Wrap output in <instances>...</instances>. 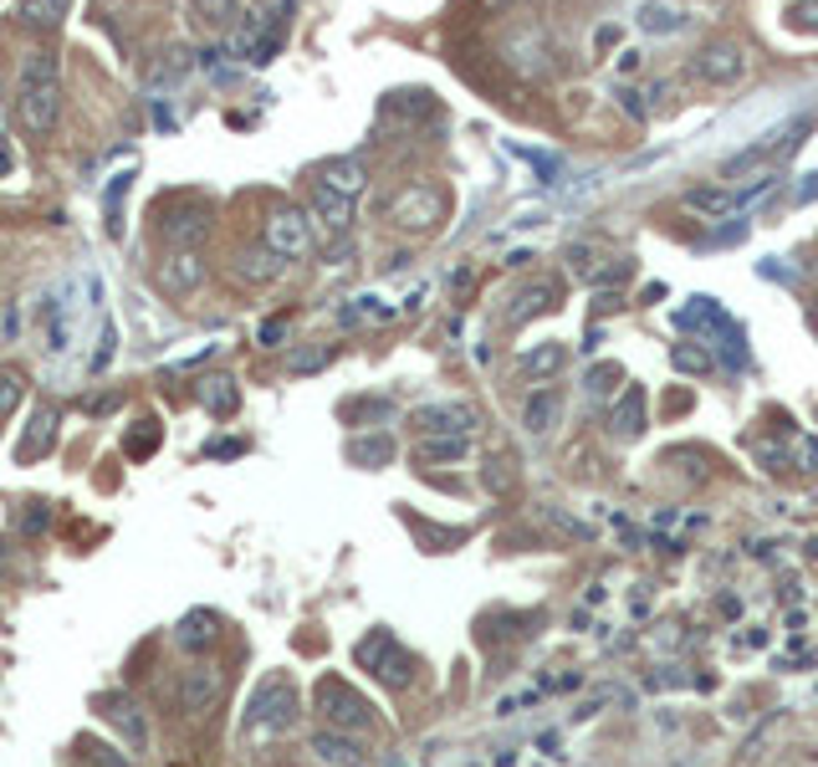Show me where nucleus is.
<instances>
[{
    "instance_id": "nucleus-1",
    "label": "nucleus",
    "mask_w": 818,
    "mask_h": 767,
    "mask_svg": "<svg viewBox=\"0 0 818 767\" xmlns=\"http://www.w3.org/2000/svg\"><path fill=\"white\" fill-rule=\"evenodd\" d=\"M16 108H21V123L27 133L47 139V133L62 123V62L52 52L31 47L16 67Z\"/></svg>"
},
{
    "instance_id": "nucleus-2",
    "label": "nucleus",
    "mask_w": 818,
    "mask_h": 767,
    "mask_svg": "<svg viewBox=\"0 0 818 767\" xmlns=\"http://www.w3.org/2000/svg\"><path fill=\"white\" fill-rule=\"evenodd\" d=\"M691 72H696L706 88H716V93H732V88H742V82H747V72H753V57H747V47H742V41H706V47L691 57Z\"/></svg>"
},
{
    "instance_id": "nucleus-3",
    "label": "nucleus",
    "mask_w": 818,
    "mask_h": 767,
    "mask_svg": "<svg viewBox=\"0 0 818 767\" xmlns=\"http://www.w3.org/2000/svg\"><path fill=\"white\" fill-rule=\"evenodd\" d=\"M215 231V205L211 200H180L174 211L159 215V236L170 252H200Z\"/></svg>"
},
{
    "instance_id": "nucleus-4",
    "label": "nucleus",
    "mask_w": 818,
    "mask_h": 767,
    "mask_svg": "<svg viewBox=\"0 0 818 767\" xmlns=\"http://www.w3.org/2000/svg\"><path fill=\"white\" fill-rule=\"evenodd\" d=\"M808 129H814V119H793V123H783V129H773L767 139H757L753 149H742L737 160H726V164H722V174H726V180H742L747 170H773V164H783V160L793 154V149H798V139H804Z\"/></svg>"
},
{
    "instance_id": "nucleus-5",
    "label": "nucleus",
    "mask_w": 818,
    "mask_h": 767,
    "mask_svg": "<svg viewBox=\"0 0 818 767\" xmlns=\"http://www.w3.org/2000/svg\"><path fill=\"white\" fill-rule=\"evenodd\" d=\"M297 722V691H292L287 675H266L252 696V712H246V727L252 732H287Z\"/></svg>"
},
{
    "instance_id": "nucleus-6",
    "label": "nucleus",
    "mask_w": 818,
    "mask_h": 767,
    "mask_svg": "<svg viewBox=\"0 0 818 767\" xmlns=\"http://www.w3.org/2000/svg\"><path fill=\"white\" fill-rule=\"evenodd\" d=\"M354 655H358V665H369V671L379 675L384 686L405 691L409 681H415V655H409V650H399L389 630H374V635L364 640V645H358Z\"/></svg>"
},
{
    "instance_id": "nucleus-7",
    "label": "nucleus",
    "mask_w": 818,
    "mask_h": 767,
    "mask_svg": "<svg viewBox=\"0 0 818 767\" xmlns=\"http://www.w3.org/2000/svg\"><path fill=\"white\" fill-rule=\"evenodd\" d=\"M440 215H446V195L436 185H409L389 200V221L405 231H436Z\"/></svg>"
},
{
    "instance_id": "nucleus-8",
    "label": "nucleus",
    "mask_w": 818,
    "mask_h": 767,
    "mask_svg": "<svg viewBox=\"0 0 818 767\" xmlns=\"http://www.w3.org/2000/svg\"><path fill=\"white\" fill-rule=\"evenodd\" d=\"M317 706L328 716V727H338V732H369L374 727L369 702H364L358 691H348L344 681H323V686H317Z\"/></svg>"
},
{
    "instance_id": "nucleus-9",
    "label": "nucleus",
    "mask_w": 818,
    "mask_h": 767,
    "mask_svg": "<svg viewBox=\"0 0 818 767\" xmlns=\"http://www.w3.org/2000/svg\"><path fill=\"white\" fill-rule=\"evenodd\" d=\"M266 246L282 256V262H303L307 252H313V215L307 211H272V221H266Z\"/></svg>"
},
{
    "instance_id": "nucleus-10",
    "label": "nucleus",
    "mask_w": 818,
    "mask_h": 767,
    "mask_svg": "<svg viewBox=\"0 0 818 767\" xmlns=\"http://www.w3.org/2000/svg\"><path fill=\"white\" fill-rule=\"evenodd\" d=\"M221 671L215 665H190L185 675H180V712L190 716V722H200V716H211L215 712V702H221Z\"/></svg>"
},
{
    "instance_id": "nucleus-11",
    "label": "nucleus",
    "mask_w": 818,
    "mask_h": 767,
    "mask_svg": "<svg viewBox=\"0 0 818 767\" xmlns=\"http://www.w3.org/2000/svg\"><path fill=\"white\" fill-rule=\"evenodd\" d=\"M205 277H211V266H205V256H200V252H170L164 262H159V272H154L159 292H170V297H190V292H195Z\"/></svg>"
},
{
    "instance_id": "nucleus-12",
    "label": "nucleus",
    "mask_w": 818,
    "mask_h": 767,
    "mask_svg": "<svg viewBox=\"0 0 818 767\" xmlns=\"http://www.w3.org/2000/svg\"><path fill=\"white\" fill-rule=\"evenodd\" d=\"M215 640H221V614L215 609H190L185 620L174 624V645L185 655H205V650H215Z\"/></svg>"
},
{
    "instance_id": "nucleus-13",
    "label": "nucleus",
    "mask_w": 818,
    "mask_h": 767,
    "mask_svg": "<svg viewBox=\"0 0 818 767\" xmlns=\"http://www.w3.org/2000/svg\"><path fill=\"white\" fill-rule=\"evenodd\" d=\"M415 425L425 436H471L481 420L471 405H425V410H415Z\"/></svg>"
},
{
    "instance_id": "nucleus-14",
    "label": "nucleus",
    "mask_w": 818,
    "mask_h": 767,
    "mask_svg": "<svg viewBox=\"0 0 818 767\" xmlns=\"http://www.w3.org/2000/svg\"><path fill=\"white\" fill-rule=\"evenodd\" d=\"M317 185L333 190V195L358 200V195H364V185H369V164L354 160V154H344V160H328V164H317Z\"/></svg>"
},
{
    "instance_id": "nucleus-15",
    "label": "nucleus",
    "mask_w": 818,
    "mask_h": 767,
    "mask_svg": "<svg viewBox=\"0 0 818 767\" xmlns=\"http://www.w3.org/2000/svg\"><path fill=\"white\" fill-rule=\"evenodd\" d=\"M307 205H313V221L323 225V231H333V236H344L348 225H354V200L348 195H333V190H323V185H313V195H307Z\"/></svg>"
},
{
    "instance_id": "nucleus-16",
    "label": "nucleus",
    "mask_w": 818,
    "mask_h": 767,
    "mask_svg": "<svg viewBox=\"0 0 818 767\" xmlns=\"http://www.w3.org/2000/svg\"><path fill=\"white\" fill-rule=\"evenodd\" d=\"M558 307V282H532V287H522L512 297V307H507V323L512 328H522V323L542 318V313H553Z\"/></svg>"
},
{
    "instance_id": "nucleus-17",
    "label": "nucleus",
    "mask_w": 818,
    "mask_h": 767,
    "mask_svg": "<svg viewBox=\"0 0 818 767\" xmlns=\"http://www.w3.org/2000/svg\"><path fill=\"white\" fill-rule=\"evenodd\" d=\"M313 757L323 767H364V747H358L354 737H344V732H313Z\"/></svg>"
},
{
    "instance_id": "nucleus-18",
    "label": "nucleus",
    "mask_w": 818,
    "mask_h": 767,
    "mask_svg": "<svg viewBox=\"0 0 818 767\" xmlns=\"http://www.w3.org/2000/svg\"><path fill=\"white\" fill-rule=\"evenodd\" d=\"M558 420H563V395H558V389H532V395L522 399V425H528V436H548Z\"/></svg>"
},
{
    "instance_id": "nucleus-19",
    "label": "nucleus",
    "mask_w": 818,
    "mask_h": 767,
    "mask_svg": "<svg viewBox=\"0 0 818 767\" xmlns=\"http://www.w3.org/2000/svg\"><path fill=\"white\" fill-rule=\"evenodd\" d=\"M98 706H103L108 722H113V727H123V737H129L133 747L144 753V747H149V727H144V716H139V706H133L129 696H113V691H108V696H98Z\"/></svg>"
},
{
    "instance_id": "nucleus-20",
    "label": "nucleus",
    "mask_w": 818,
    "mask_h": 767,
    "mask_svg": "<svg viewBox=\"0 0 818 767\" xmlns=\"http://www.w3.org/2000/svg\"><path fill=\"white\" fill-rule=\"evenodd\" d=\"M609 430L620 440H634L645 430V389H624V395L609 405Z\"/></svg>"
},
{
    "instance_id": "nucleus-21",
    "label": "nucleus",
    "mask_w": 818,
    "mask_h": 767,
    "mask_svg": "<svg viewBox=\"0 0 818 767\" xmlns=\"http://www.w3.org/2000/svg\"><path fill=\"white\" fill-rule=\"evenodd\" d=\"M563 364H568L563 344H542V348H532V354L517 358V374H522V379H548V374H558Z\"/></svg>"
},
{
    "instance_id": "nucleus-22",
    "label": "nucleus",
    "mask_w": 818,
    "mask_h": 767,
    "mask_svg": "<svg viewBox=\"0 0 818 767\" xmlns=\"http://www.w3.org/2000/svg\"><path fill=\"white\" fill-rule=\"evenodd\" d=\"M681 205H686V211H701V215H712V221H722V215H732L737 211V195H732V190H686V195H681Z\"/></svg>"
},
{
    "instance_id": "nucleus-23",
    "label": "nucleus",
    "mask_w": 818,
    "mask_h": 767,
    "mask_svg": "<svg viewBox=\"0 0 818 767\" xmlns=\"http://www.w3.org/2000/svg\"><path fill=\"white\" fill-rule=\"evenodd\" d=\"M200 405L211 415H236L241 395H236V379H225V374H215V379L200 384Z\"/></svg>"
},
{
    "instance_id": "nucleus-24",
    "label": "nucleus",
    "mask_w": 818,
    "mask_h": 767,
    "mask_svg": "<svg viewBox=\"0 0 818 767\" xmlns=\"http://www.w3.org/2000/svg\"><path fill=\"white\" fill-rule=\"evenodd\" d=\"M716 323H726V313H722V303H712V297H691V303L675 313V328H686V333L716 328Z\"/></svg>"
},
{
    "instance_id": "nucleus-25",
    "label": "nucleus",
    "mask_w": 818,
    "mask_h": 767,
    "mask_svg": "<svg viewBox=\"0 0 818 767\" xmlns=\"http://www.w3.org/2000/svg\"><path fill=\"white\" fill-rule=\"evenodd\" d=\"M640 27L655 31V37H671V31L686 27V11H675L665 0H650V6H640Z\"/></svg>"
},
{
    "instance_id": "nucleus-26",
    "label": "nucleus",
    "mask_w": 818,
    "mask_h": 767,
    "mask_svg": "<svg viewBox=\"0 0 818 767\" xmlns=\"http://www.w3.org/2000/svg\"><path fill=\"white\" fill-rule=\"evenodd\" d=\"M282 266H287V262H282V256L272 252V246H262V252H241V266H236V272H241L246 282H272V277H282Z\"/></svg>"
},
{
    "instance_id": "nucleus-27",
    "label": "nucleus",
    "mask_w": 818,
    "mask_h": 767,
    "mask_svg": "<svg viewBox=\"0 0 818 767\" xmlns=\"http://www.w3.org/2000/svg\"><path fill=\"white\" fill-rule=\"evenodd\" d=\"M542 37L538 31H522V47H517L512 41V67L517 72H522V78H542V72H548V62H542Z\"/></svg>"
},
{
    "instance_id": "nucleus-28",
    "label": "nucleus",
    "mask_w": 818,
    "mask_h": 767,
    "mask_svg": "<svg viewBox=\"0 0 818 767\" xmlns=\"http://www.w3.org/2000/svg\"><path fill=\"white\" fill-rule=\"evenodd\" d=\"M67 6H72V0H21V21L37 31H52V27H62Z\"/></svg>"
},
{
    "instance_id": "nucleus-29",
    "label": "nucleus",
    "mask_w": 818,
    "mask_h": 767,
    "mask_svg": "<svg viewBox=\"0 0 818 767\" xmlns=\"http://www.w3.org/2000/svg\"><path fill=\"white\" fill-rule=\"evenodd\" d=\"M620 384H624L620 364H594V369L583 374V389H589L594 399H620Z\"/></svg>"
},
{
    "instance_id": "nucleus-30",
    "label": "nucleus",
    "mask_w": 818,
    "mask_h": 767,
    "mask_svg": "<svg viewBox=\"0 0 818 767\" xmlns=\"http://www.w3.org/2000/svg\"><path fill=\"white\" fill-rule=\"evenodd\" d=\"M190 6H195V16L215 31H231L241 16V0H190Z\"/></svg>"
},
{
    "instance_id": "nucleus-31",
    "label": "nucleus",
    "mask_w": 818,
    "mask_h": 767,
    "mask_svg": "<svg viewBox=\"0 0 818 767\" xmlns=\"http://www.w3.org/2000/svg\"><path fill=\"white\" fill-rule=\"evenodd\" d=\"M671 364L681 374H691V379H701V374H712L716 369V358L706 354V348H696V344H675L671 348Z\"/></svg>"
},
{
    "instance_id": "nucleus-32",
    "label": "nucleus",
    "mask_w": 818,
    "mask_h": 767,
    "mask_svg": "<svg viewBox=\"0 0 818 767\" xmlns=\"http://www.w3.org/2000/svg\"><path fill=\"white\" fill-rule=\"evenodd\" d=\"M384 318H395V307L384 303V297H354V307H344L348 328H358V323H384Z\"/></svg>"
},
{
    "instance_id": "nucleus-33",
    "label": "nucleus",
    "mask_w": 818,
    "mask_h": 767,
    "mask_svg": "<svg viewBox=\"0 0 818 767\" xmlns=\"http://www.w3.org/2000/svg\"><path fill=\"white\" fill-rule=\"evenodd\" d=\"M348 456H354L358 466H379V461H389V456H395V440H389V436L354 440V446H348Z\"/></svg>"
},
{
    "instance_id": "nucleus-34",
    "label": "nucleus",
    "mask_w": 818,
    "mask_h": 767,
    "mask_svg": "<svg viewBox=\"0 0 818 767\" xmlns=\"http://www.w3.org/2000/svg\"><path fill=\"white\" fill-rule=\"evenodd\" d=\"M466 456V436H425L420 461H456Z\"/></svg>"
},
{
    "instance_id": "nucleus-35",
    "label": "nucleus",
    "mask_w": 818,
    "mask_h": 767,
    "mask_svg": "<svg viewBox=\"0 0 818 767\" xmlns=\"http://www.w3.org/2000/svg\"><path fill=\"white\" fill-rule=\"evenodd\" d=\"M57 436V410H37L31 415V436L27 446H21V456H37V450H47V440Z\"/></svg>"
},
{
    "instance_id": "nucleus-36",
    "label": "nucleus",
    "mask_w": 818,
    "mask_h": 767,
    "mask_svg": "<svg viewBox=\"0 0 818 767\" xmlns=\"http://www.w3.org/2000/svg\"><path fill=\"white\" fill-rule=\"evenodd\" d=\"M21 395H27V379H21V369H0V415H11L16 405H21Z\"/></svg>"
},
{
    "instance_id": "nucleus-37",
    "label": "nucleus",
    "mask_w": 818,
    "mask_h": 767,
    "mask_svg": "<svg viewBox=\"0 0 818 767\" xmlns=\"http://www.w3.org/2000/svg\"><path fill=\"white\" fill-rule=\"evenodd\" d=\"M788 27L804 31V37H818V0H793V6H788Z\"/></svg>"
},
{
    "instance_id": "nucleus-38",
    "label": "nucleus",
    "mask_w": 818,
    "mask_h": 767,
    "mask_svg": "<svg viewBox=\"0 0 818 767\" xmlns=\"http://www.w3.org/2000/svg\"><path fill=\"white\" fill-rule=\"evenodd\" d=\"M568 266H573L579 277H594V272H599V252H594V246H568Z\"/></svg>"
},
{
    "instance_id": "nucleus-39",
    "label": "nucleus",
    "mask_w": 818,
    "mask_h": 767,
    "mask_svg": "<svg viewBox=\"0 0 818 767\" xmlns=\"http://www.w3.org/2000/svg\"><path fill=\"white\" fill-rule=\"evenodd\" d=\"M82 767H129V763H123V757L113 753V747H103V742H93V747L82 753Z\"/></svg>"
},
{
    "instance_id": "nucleus-40",
    "label": "nucleus",
    "mask_w": 818,
    "mask_h": 767,
    "mask_svg": "<svg viewBox=\"0 0 818 767\" xmlns=\"http://www.w3.org/2000/svg\"><path fill=\"white\" fill-rule=\"evenodd\" d=\"M793 461L804 466V471H818V440H814V436L793 440Z\"/></svg>"
},
{
    "instance_id": "nucleus-41",
    "label": "nucleus",
    "mask_w": 818,
    "mask_h": 767,
    "mask_svg": "<svg viewBox=\"0 0 818 767\" xmlns=\"http://www.w3.org/2000/svg\"><path fill=\"white\" fill-rule=\"evenodd\" d=\"M620 103H624V113H630V119H645V113H650L645 93H634V88H624V93H620Z\"/></svg>"
},
{
    "instance_id": "nucleus-42",
    "label": "nucleus",
    "mask_w": 818,
    "mask_h": 767,
    "mask_svg": "<svg viewBox=\"0 0 818 767\" xmlns=\"http://www.w3.org/2000/svg\"><path fill=\"white\" fill-rule=\"evenodd\" d=\"M757 461H767L773 471H783V446L778 440H757Z\"/></svg>"
},
{
    "instance_id": "nucleus-43",
    "label": "nucleus",
    "mask_w": 818,
    "mask_h": 767,
    "mask_svg": "<svg viewBox=\"0 0 818 767\" xmlns=\"http://www.w3.org/2000/svg\"><path fill=\"white\" fill-rule=\"evenodd\" d=\"M553 522H558V528H563V532H573V538H594V532L583 528V522H573V517H568V512H553Z\"/></svg>"
},
{
    "instance_id": "nucleus-44",
    "label": "nucleus",
    "mask_w": 818,
    "mask_h": 767,
    "mask_svg": "<svg viewBox=\"0 0 818 767\" xmlns=\"http://www.w3.org/2000/svg\"><path fill=\"white\" fill-rule=\"evenodd\" d=\"M640 62H645V57L634 52V47H624V52H620V72H634V67H640Z\"/></svg>"
},
{
    "instance_id": "nucleus-45",
    "label": "nucleus",
    "mask_w": 818,
    "mask_h": 767,
    "mask_svg": "<svg viewBox=\"0 0 818 767\" xmlns=\"http://www.w3.org/2000/svg\"><path fill=\"white\" fill-rule=\"evenodd\" d=\"M282 333H287V323H282V318H272V323H266V328H262V338H266V344H277Z\"/></svg>"
},
{
    "instance_id": "nucleus-46",
    "label": "nucleus",
    "mask_w": 818,
    "mask_h": 767,
    "mask_svg": "<svg viewBox=\"0 0 818 767\" xmlns=\"http://www.w3.org/2000/svg\"><path fill=\"white\" fill-rule=\"evenodd\" d=\"M487 11H512V6H522V0H481Z\"/></svg>"
},
{
    "instance_id": "nucleus-47",
    "label": "nucleus",
    "mask_w": 818,
    "mask_h": 767,
    "mask_svg": "<svg viewBox=\"0 0 818 767\" xmlns=\"http://www.w3.org/2000/svg\"><path fill=\"white\" fill-rule=\"evenodd\" d=\"M0 139H6V93H0Z\"/></svg>"
},
{
    "instance_id": "nucleus-48",
    "label": "nucleus",
    "mask_w": 818,
    "mask_h": 767,
    "mask_svg": "<svg viewBox=\"0 0 818 767\" xmlns=\"http://www.w3.org/2000/svg\"><path fill=\"white\" fill-rule=\"evenodd\" d=\"M808 323H814V328H818V297H814V303H808Z\"/></svg>"
},
{
    "instance_id": "nucleus-49",
    "label": "nucleus",
    "mask_w": 818,
    "mask_h": 767,
    "mask_svg": "<svg viewBox=\"0 0 818 767\" xmlns=\"http://www.w3.org/2000/svg\"><path fill=\"white\" fill-rule=\"evenodd\" d=\"M0 558H6V543H0Z\"/></svg>"
}]
</instances>
